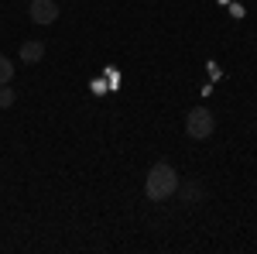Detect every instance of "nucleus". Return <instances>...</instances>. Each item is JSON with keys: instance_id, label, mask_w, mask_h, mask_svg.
<instances>
[{"instance_id": "423d86ee", "label": "nucleus", "mask_w": 257, "mask_h": 254, "mask_svg": "<svg viewBox=\"0 0 257 254\" xmlns=\"http://www.w3.org/2000/svg\"><path fill=\"white\" fill-rule=\"evenodd\" d=\"M14 103H18V93L11 90V82H4V86H0V110L14 107Z\"/></svg>"}, {"instance_id": "7ed1b4c3", "label": "nucleus", "mask_w": 257, "mask_h": 254, "mask_svg": "<svg viewBox=\"0 0 257 254\" xmlns=\"http://www.w3.org/2000/svg\"><path fill=\"white\" fill-rule=\"evenodd\" d=\"M28 18H31V24H55L59 21V7H55V0H31L28 4Z\"/></svg>"}, {"instance_id": "0eeeda50", "label": "nucleus", "mask_w": 257, "mask_h": 254, "mask_svg": "<svg viewBox=\"0 0 257 254\" xmlns=\"http://www.w3.org/2000/svg\"><path fill=\"white\" fill-rule=\"evenodd\" d=\"M11 79H14V62L7 59V55H0V86L11 82Z\"/></svg>"}, {"instance_id": "39448f33", "label": "nucleus", "mask_w": 257, "mask_h": 254, "mask_svg": "<svg viewBox=\"0 0 257 254\" xmlns=\"http://www.w3.org/2000/svg\"><path fill=\"white\" fill-rule=\"evenodd\" d=\"M178 189H182V182H178ZM182 199H185V203H192V206H196V203H202V199H206L202 182H189V186L182 189Z\"/></svg>"}, {"instance_id": "f03ea898", "label": "nucleus", "mask_w": 257, "mask_h": 254, "mask_svg": "<svg viewBox=\"0 0 257 254\" xmlns=\"http://www.w3.org/2000/svg\"><path fill=\"white\" fill-rule=\"evenodd\" d=\"M213 131H216V117L209 107H192L185 114V134L192 141H206V137H213Z\"/></svg>"}, {"instance_id": "20e7f679", "label": "nucleus", "mask_w": 257, "mask_h": 254, "mask_svg": "<svg viewBox=\"0 0 257 254\" xmlns=\"http://www.w3.org/2000/svg\"><path fill=\"white\" fill-rule=\"evenodd\" d=\"M45 59V41H24L21 45V62H28V65H35V62Z\"/></svg>"}, {"instance_id": "f257e3e1", "label": "nucleus", "mask_w": 257, "mask_h": 254, "mask_svg": "<svg viewBox=\"0 0 257 254\" xmlns=\"http://www.w3.org/2000/svg\"><path fill=\"white\" fill-rule=\"evenodd\" d=\"M175 193H178V172L175 168L168 161L151 165V172L144 176V196L151 203H165V199H172Z\"/></svg>"}]
</instances>
